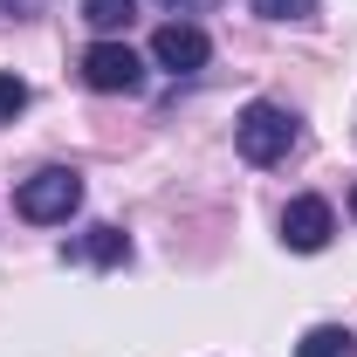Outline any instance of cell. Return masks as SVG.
<instances>
[{
	"label": "cell",
	"mask_w": 357,
	"mask_h": 357,
	"mask_svg": "<svg viewBox=\"0 0 357 357\" xmlns=\"http://www.w3.org/2000/svg\"><path fill=\"white\" fill-rule=\"evenodd\" d=\"M255 14H261V21H310L316 0H255Z\"/></svg>",
	"instance_id": "30bf717a"
},
{
	"label": "cell",
	"mask_w": 357,
	"mask_h": 357,
	"mask_svg": "<svg viewBox=\"0 0 357 357\" xmlns=\"http://www.w3.org/2000/svg\"><path fill=\"white\" fill-rule=\"evenodd\" d=\"M62 255H76V261H96V268H117V261H131V234H124V227H89L83 241H69Z\"/></svg>",
	"instance_id": "8992f818"
},
{
	"label": "cell",
	"mask_w": 357,
	"mask_h": 357,
	"mask_svg": "<svg viewBox=\"0 0 357 357\" xmlns=\"http://www.w3.org/2000/svg\"><path fill=\"white\" fill-rule=\"evenodd\" d=\"M351 213H357V192H351Z\"/></svg>",
	"instance_id": "4fadbf2b"
},
{
	"label": "cell",
	"mask_w": 357,
	"mask_h": 357,
	"mask_svg": "<svg viewBox=\"0 0 357 357\" xmlns=\"http://www.w3.org/2000/svg\"><path fill=\"white\" fill-rule=\"evenodd\" d=\"M330 234H337L330 199H289V213H282V241H289L296 255H323V248H330Z\"/></svg>",
	"instance_id": "5b68a950"
},
{
	"label": "cell",
	"mask_w": 357,
	"mask_h": 357,
	"mask_svg": "<svg viewBox=\"0 0 357 357\" xmlns=\"http://www.w3.org/2000/svg\"><path fill=\"white\" fill-rule=\"evenodd\" d=\"M158 7H172V14H178V7H185V14H206L213 0H158Z\"/></svg>",
	"instance_id": "8fae6325"
},
{
	"label": "cell",
	"mask_w": 357,
	"mask_h": 357,
	"mask_svg": "<svg viewBox=\"0 0 357 357\" xmlns=\"http://www.w3.org/2000/svg\"><path fill=\"white\" fill-rule=\"evenodd\" d=\"M83 83L103 89V96H131L144 83V62H137L124 42H89L83 48Z\"/></svg>",
	"instance_id": "3957f363"
},
{
	"label": "cell",
	"mask_w": 357,
	"mask_h": 357,
	"mask_svg": "<svg viewBox=\"0 0 357 357\" xmlns=\"http://www.w3.org/2000/svg\"><path fill=\"white\" fill-rule=\"evenodd\" d=\"M21 110H28V83H21V76H7V69H0V124H14V117H21Z\"/></svg>",
	"instance_id": "9c48e42d"
},
{
	"label": "cell",
	"mask_w": 357,
	"mask_h": 357,
	"mask_svg": "<svg viewBox=\"0 0 357 357\" xmlns=\"http://www.w3.org/2000/svg\"><path fill=\"white\" fill-rule=\"evenodd\" d=\"M296 137H303V124H296V110H282V103H248L241 110V124H234V144H241V158L248 165H282L289 151H296Z\"/></svg>",
	"instance_id": "6da1fadb"
},
{
	"label": "cell",
	"mask_w": 357,
	"mask_h": 357,
	"mask_svg": "<svg viewBox=\"0 0 357 357\" xmlns=\"http://www.w3.org/2000/svg\"><path fill=\"white\" fill-rule=\"evenodd\" d=\"M296 357H357V337L344 330V323H316V330H303Z\"/></svg>",
	"instance_id": "52a82bcc"
},
{
	"label": "cell",
	"mask_w": 357,
	"mask_h": 357,
	"mask_svg": "<svg viewBox=\"0 0 357 357\" xmlns=\"http://www.w3.org/2000/svg\"><path fill=\"white\" fill-rule=\"evenodd\" d=\"M131 14H137V0H83V21L96 28V35H117Z\"/></svg>",
	"instance_id": "ba28073f"
},
{
	"label": "cell",
	"mask_w": 357,
	"mask_h": 357,
	"mask_svg": "<svg viewBox=\"0 0 357 357\" xmlns=\"http://www.w3.org/2000/svg\"><path fill=\"white\" fill-rule=\"evenodd\" d=\"M76 206H83V178L69 172V165H42L35 178H21V192H14V213H21V220H35V227L69 220Z\"/></svg>",
	"instance_id": "7a4b0ae2"
},
{
	"label": "cell",
	"mask_w": 357,
	"mask_h": 357,
	"mask_svg": "<svg viewBox=\"0 0 357 357\" xmlns=\"http://www.w3.org/2000/svg\"><path fill=\"white\" fill-rule=\"evenodd\" d=\"M0 7H42V0H0Z\"/></svg>",
	"instance_id": "7c38bea8"
},
{
	"label": "cell",
	"mask_w": 357,
	"mask_h": 357,
	"mask_svg": "<svg viewBox=\"0 0 357 357\" xmlns=\"http://www.w3.org/2000/svg\"><path fill=\"white\" fill-rule=\"evenodd\" d=\"M206 55H213V42H206V28H192V21H165V28L151 35V62L172 69V76L206 69Z\"/></svg>",
	"instance_id": "277c9868"
}]
</instances>
